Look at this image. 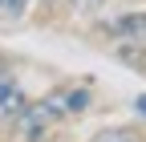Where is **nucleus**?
I'll use <instances>...</instances> for the list:
<instances>
[{"label": "nucleus", "mask_w": 146, "mask_h": 142, "mask_svg": "<svg viewBox=\"0 0 146 142\" xmlns=\"http://www.w3.org/2000/svg\"><path fill=\"white\" fill-rule=\"evenodd\" d=\"M16 122V138L21 142H29V138H36V134H45L49 130V122H57V114L49 110V102H36V106H21V114L12 118Z\"/></svg>", "instance_id": "obj_1"}, {"label": "nucleus", "mask_w": 146, "mask_h": 142, "mask_svg": "<svg viewBox=\"0 0 146 142\" xmlns=\"http://www.w3.org/2000/svg\"><path fill=\"white\" fill-rule=\"evenodd\" d=\"M106 33H114L118 41H134V45H146V16H122V21L106 25Z\"/></svg>", "instance_id": "obj_2"}, {"label": "nucleus", "mask_w": 146, "mask_h": 142, "mask_svg": "<svg viewBox=\"0 0 146 142\" xmlns=\"http://www.w3.org/2000/svg\"><path fill=\"white\" fill-rule=\"evenodd\" d=\"M49 102V110L57 114V118H65V114H73V110H81V106L89 102V94L85 90H57L53 98H45Z\"/></svg>", "instance_id": "obj_3"}, {"label": "nucleus", "mask_w": 146, "mask_h": 142, "mask_svg": "<svg viewBox=\"0 0 146 142\" xmlns=\"http://www.w3.org/2000/svg\"><path fill=\"white\" fill-rule=\"evenodd\" d=\"M94 142H142V134L138 130H102Z\"/></svg>", "instance_id": "obj_4"}, {"label": "nucleus", "mask_w": 146, "mask_h": 142, "mask_svg": "<svg viewBox=\"0 0 146 142\" xmlns=\"http://www.w3.org/2000/svg\"><path fill=\"white\" fill-rule=\"evenodd\" d=\"M25 0H0V21H12V16H21Z\"/></svg>", "instance_id": "obj_5"}, {"label": "nucleus", "mask_w": 146, "mask_h": 142, "mask_svg": "<svg viewBox=\"0 0 146 142\" xmlns=\"http://www.w3.org/2000/svg\"><path fill=\"white\" fill-rule=\"evenodd\" d=\"M73 4V12H94V8H102L106 0H69Z\"/></svg>", "instance_id": "obj_6"}, {"label": "nucleus", "mask_w": 146, "mask_h": 142, "mask_svg": "<svg viewBox=\"0 0 146 142\" xmlns=\"http://www.w3.org/2000/svg\"><path fill=\"white\" fill-rule=\"evenodd\" d=\"M134 106H138V114H142V118H146V98H138V102H134Z\"/></svg>", "instance_id": "obj_7"}]
</instances>
